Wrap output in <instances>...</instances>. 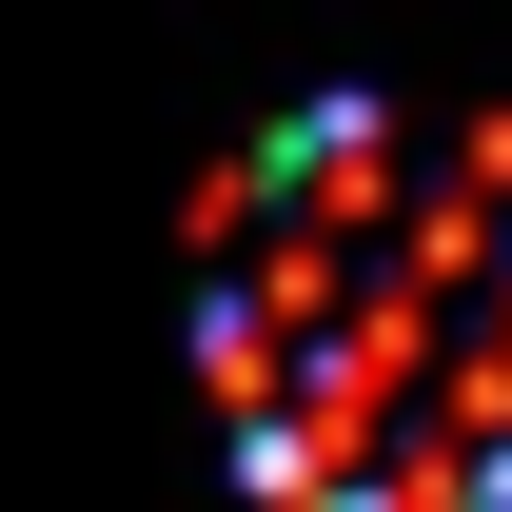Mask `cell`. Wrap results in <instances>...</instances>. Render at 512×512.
<instances>
[{
	"label": "cell",
	"mask_w": 512,
	"mask_h": 512,
	"mask_svg": "<svg viewBox=\"0 0 512 512\" xmlns=\"http://www.w3.org/2000/svg\"><path fill=\"white\" fill-rule=\"evenodd\" d=\"M197 394L276 512H512V119H276L197 197Z\"/></svg>",
	"instance_id": "cell-1"
}]
</instances>
